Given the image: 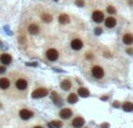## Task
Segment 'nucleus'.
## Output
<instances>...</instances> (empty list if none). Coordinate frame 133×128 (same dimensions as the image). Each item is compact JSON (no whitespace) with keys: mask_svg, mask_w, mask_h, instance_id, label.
Listing matches in <instances>:
<instances>
[{"mask_svg":"<svg viewBox=\"0 0 133 128\" xmlns=\"http://www.w3.org/2000/svg\"><path fill=\"white\" fill-rule=\"evenodd\" d=\"M85 57H86V58H89V59H91V58L94 57V56L91 55V54H86V55H85Z\"/></svg>","mask_w":133,"mask_h":128,"instance_id":"obj_27","label":"nucleus"},{"mask_svg":"<svg viewBox=\"0 0 133 128\" xmlns=\"http://www.w3.org/2000/svg\"><path fill=\"white\" fill-rule=\"evenodd\" d=\"M58 22H60L61 24L69 23V22H70L69 15H66V14H61V15H58Z\"/></svg>","mask_w":133,"mask_h":128,"instance_id":"obj_16","label":"nucleus"},{"mask_svg":"<svg viewBox=\"0 0 133 128\" xmlns=\"http://www.w3.org/2000/svg\"><path fill=\"white\" fill-rule=\"evenodd\" d=\"M41 19H42L43 22H46V23H50L53 21V15H50L49 13H42L41 14Z\"/></svg>","mask_w":133,"mask_h":128,"instance_id":"obj_18","label":"nucleus"},{"mask_svg":"<svg viewBox=\"0 0 133 128\" xmlns=\"http://www.w3.org/2000/svg\"><path fill=\"white\" fill-rule=\"evenodd\" d=\"M84 123H85V121H84V119H83L82 116H76V118H74L73 122H71L73 127H75V128L83 127V126H84Z\"/></svg>","mask_w":133,"mask_h":128,"instance_id":"obj_10","label":"nucleus"},{"mask_svg":"<svg viewBox=\"0 0 133 128\" xmlns=\"http://www.w3.org/2000/svg\"><path fill=\"white\" fill-rule=\"evenodd\" d=\"M19 116L22 120H30L34 116V112L30 108L25 107V108H21V110L19 111Z\"/></svg>","mask_w":133,"mask_h":128,"instance_id":"obj_4","label":"nucleus"},{"mask_svg":"<svg viewBox=\"0 0 133 128\" xmlns=\"http://www.w3.org/2000/svg\"><path fill=\"white\" fill-rule=\"evenodd\" d=\"M127 52H128V54H132L133 50H132V49H128V50H127Z\"/></svg>","mask_w":133,"mask_h":128,"instance_id":"obj_30","label":"nucleus"},{"mask_svg":"<svg viewBox=\"0 0 133 128\" xmlns=\"http://www.w3.org/2000/svg\"><path fill=\"white\" fill-rule=\"evenodd\" d=\"M45 56H46V58H47L48 61L55 62V61H57V59H58L60 52H58L57 49H55V48H49V49H47V50H46Z\"/></svg>","mask_w":133,"mask_h":128,"instance_id":"obj_2","label":"nucleus"},{"mask_svg":"<svg viewBox=\"0 0 133 128\" xmlns=\"http://www.w3.org/2000/svg\"><path fill=\"white\" fill-rule=\"evenodd\" d=\"M0 107H1V104H0Z\"/></svg>","mask_w":133,"mask_h":128,"instance_id":"obj_31","label":"nucleus"},{"mask_svg":"<svg viewBox=\"0 0 133 128\" xmlns=\"http://www.w3.org/2000/svg\"><path fill=\"white\" fill-rule=\"evenodd\" d=\"M76 5H77V6H79V7H83L84 6V1H83V0H76Z\"/></svg>","mask_w":133,"mask_h":128,"instance_id":"obj_24","label":"nucleus"},{"mask_svg":"<svg viewBox=\"0 0 133 128\" xmlns=\"http://www.w3.org/2000/svg\"><path fill=\"white\" fill-rule=\"evenodd\" d=\"M95 33H96L97 35H99V34L102 33V29H100V28H96V29H95Z\"/></svg>","mask_w":133,"mask_h":128,"instance_id":"obj_26","label":"nucleus"},{"mask_svg":"<svg viewBox=\"0 0 133 128\" xmlns=\"http://www.w3.org/2000/svg\"><path fill=\"white\" fill-rule=\"evenodd\" d=\"M49 93L48 88L46 87H37L35 88L33 92H32V98L33 99H40V98H43Z\"/></svg>","mask_w":133,"mask_h":128,"instance_id":"obj_3","label":"nucleus"},{"mask_svg":"<svg viewBox=\"0 0 133 128\" xmlns=\"http://www.w3.org/2000/svg\"><path fill=\"white\" fill-rule=\"evenodd\" d=\"M71 115H73V111L70 108H62L60 111V116L64 120H68L69 118H71Z\"/></svg>","mask_w":133,"mask_h":128,"instance_id":"obj_11","label":"nucleus"},{"mask_svg":"<svg viewBox=\"0 0 133 128\" xmlns=\"http://www.w3.org/2000/svg\"><path fill=\"white\" fill-rule=\"evenodd\" d=\"M52 99H53V101H54L56 105L61 104V99H60V97H58V94L56 93V92H52Z\"/></svg>","mask_w":133,"mask_h":128,"instance_id":"obj_21","label":"nucleus"},{"mask_svg":"<svg viewBox=\"0 0 133 128\" xmlns=\"http://www.w3.org/2000/svg\"><path fill=\"white\" fill-rule=\"evenodd\" d=\"M105 24L107 28H113L117 24V21H116L115 18H112V16H109V18H106L105 20Z\"/></svg>","mask_w":133,"mask_h":128,"instance_id":"obj_14","label":"nucleus"},{"mask_svg":"<svg viewBox=\"0 0 133 128\" xmlns=\"http://www.w3.org/2000/svg\"><path fill=\"white\" fill-rule=\"evenodd\" d=\"M55 1H57V0H55Z\"/></svg>","mask_w":133,"mask_h":128,"instance_id":"obj_32","label":"nucleus"},{"mask_svg":"<svg viewBox=\"0 0 133 128\" xmlns=\"http://www.w3.org/2000/svg\"><path fill=\"white\" fill-rule=\"evenodd\" d=\"M60 86L63 91H69L70 88H71V82L69 79H63V80H61Z\"/></svg>","mask_w":133,"mask_h":128,"instance_id":"obj_13","label":"nucleus"},{"mask_svg":"<svg viewBox=\"0 0 133 128\" xmlns=\"http://www.w3.org/2000/svg\"><path fill=\"white\" fill-rule=\"evenodd\" d=\"M107 13H109V14H116V8L113 6H109L107 7Z\"/></svg>","mask_w":133,"mask_h":128,"instance_id":"obj_23","label":"nucleus"},{"mask_svg":"<svg viewBox=\"0 0 133 128\" xmlns=\"http://www.w3.org/2000/svg\"><path fill=\"white\" fill-rule=\"evenodd\" d=\"M89 94H90V92H89L88 88H85V87L78 88V95H81L83 98H86V97H89Z\"/></svg>","mask_w":133,"mask_h":128,"instance_id":"obj_19","label":"nucleus"},{"mask_svg":"<svg viewBox=\"0 0 133 128\" xmlns=\"http://www.w3.org/2000/svg\"><path fill=\"white\" fill-rule=\"evenodd\" d=\"M11 87V79L7 78V77H3L0 78V90L3 91H6Z\"/></svg>","mask_w":133,"mask_h":128,"instance_id":"obj_6","label":"nucleus"},{"mask_svg":"<svg viewBox=\"0 0 133 128\" xmlns=\"http://www.w3.org/2000/svg\"><path fill=\"white\" fill-rule=\"evenodd\" d=\"M49 127L50 128H61L62 127V122L55 120V121H52L50 123H49Z\"/></svg>","mask_w":133,"mask_h":128,"instance_id":"obj_22","label":"nucleus"},{"mask_svg":"<svg viewBox=\"0 0 133 128\" xmlns=\"http://www.w3.org/2000/svg\"><path fill=\"white\" fill-rule=\"evenodd\" d=\"M123 110L125 111V112H132L133 111V104L132 103H124L123 104Z\"/></svg>","mask_w":133,"mask_h":128,"instance_id":"obj_20","label":"nucleus"},{"mask_svg":"<svg viewBox=\"0 0 133 128\" xmlns=\"http://www.w3.org/2000/svg\"><path fill=\"white\" fill-rule=\"evenodd\" d=\"M102 127H103V128H109V125H107V123H103Z\"/></svg>","mask_w":133,"mask_h":128,"instance_id":"obj_28","label":"nucleus"},{"mask_svg":"<svg viewBox=\"0 0 133 128\" xmlns=\"http://www.w3.org/2000/svg\"><path fill=\"white\" fill-rule=\"evenodd\" d=\"M123 42L125 43V44H132L133 43V35L132 34H130V33H127V34H125L124 36H123Z\"/></svg>","mask_w":133,"mask_h":128,"instance_id":"obj_15","label":"nucleus"},{"mask_svg":"<svg viewBox=\"0 0 133 128\" xmlns=\"http://www.w3.org/2000/svg\"><path fill=\"white\" fill-rule=\"evenodd\" d=\"M0 62H1L4 65H9V64L12 63V56L9 55V54L4 52V54L0 55Z\"/></svg>","mask_w":133,"mask_h":128,"instance_id":"obj_8","label":"nucleus"},{"mask_svg":"<svg viewBox=\"0 0 133 128\" xmlns=\"http://www.w3.org/2000/svg\"><path fill=\"white\" fill-rule=\"evenodd\" d=\"M5 72H6V68L3 67V65H0V75H1V73H5Z\"/></svg>","mask_w":133,"mask_h":128,"instance_id":"obj_25","label":"nucleus"},{"mask_svg":"<svg viewBox=\"0 0 133 128\" xmlns=\"http://www.w3.org/2000/svg\"><path fill=\"white\" fill-rule=\"evenodd\" d=\"M14 87L19 92H25L28 88V80L25 77H16L14 79Z\"/></svg>","mask_w":133,"mask_h":128,"instance_id":"obj_1","label":"nucleus"},{"mask_svg":"<svg viewBox=\"0 0 133 128\" xmlns=\"http://www.w3.org/2000/svg\"><path fill=\"white\" fill-rule=\"evenodd\" d=\"M70 46H71V48H73L74 50H81L82 47H83V42H82V40H79V39H74V40L70 42Z\"/></svg>","mask_w":133,"mask_h":128,"instance_id":"obj_12","label":"nucleus"},{"mask_svg":"<svg viewBox=\"0 0 133 128\" xmlns=\"http://www.w3.org/2000/svg\"><path fill=\"white\" fill-rule=\"evenodd\" d=\"M91 72H92V76H94L96 79H100V78L104 77V70H103V68L99 67V65H95V67L92 68Z\"/></svg>","mask_w":133,"mask_h":128,"instance_id":"obj_5","label":"nucleus"},{"mask_svg":"<svg viewBox=\"0 0 133 128\" xmlns=\"http://www.w3.org/2000/svg\"><path fill=\"white\" fill-rule=\"evenodd\" d=\"M33 128H43V127H42V126H40V125H37V126H34Z\"/></svg>","mask_w":133,"mask_h":128,"instance_id":"obj_29","label":"nucleus"},{"mask_svg":"<svg viewBox=\"0 0 133 128\" xmlns=\"http://www.w3.org/2000/svg\"><path fill=\"white\" fill-rule=\"evenodd\" d=\"M77 100H78V95L76 94V93H70V94L68 95V98H66V101H68L69 104H76Z\"/></svg>","mask_w":133,"mask_h":128,"instance_id":"obj_17","label":"nucleus"},{"mask_svg":"<svg viewBox=\"0 0 133 128\" xmlns=\"http://www.w3.org/2000/svg\"><path fill=\"white\" fill-rule=\"evenodd\" d=\"M92 20H94L96 23H100V22L104 20L103 12H100V11H95V12L92 13Z\"/></svg>","mask_w":133,"mask_h":128,"instance_id":"obj_7","label":"nucleus"},{"mask_svg":"<svg viewBox=\"0 0 133 128\" xmlns=\"http://www.w3.org/2000/svg\"><path fill=\"white\" fill-rule=\"evenodd\" d=\"M27 29L30 35H37V34H40V26L37 23H30Z\"/></svg>","mask_w":133,"mask_h":128,"instance_id":"obj_9","label":"nucleus"}]
</instances>
